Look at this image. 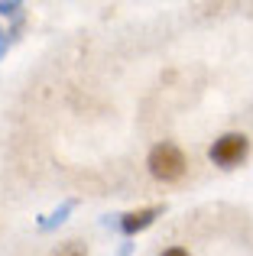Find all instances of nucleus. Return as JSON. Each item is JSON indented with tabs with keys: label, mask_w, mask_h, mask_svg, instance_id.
<instances>
[{
	"label": "nucleus",
	"mask_w": 253,
	"mask_h": 256,
	"mask_svg": "<svg viewBox=\"0 0 253 256\" xmlns=\"http://www.w3.org/2000/svg\"><path fill=\"white\" fill-rule=\"evenodd\" d=\"M6 46H10V36H6V32H4V30H0V58H4V56H6Z\"/></svg>",
	"instance_id": "nucleus-8"
},
{
	"label": "nucleus",
	"mask_w": 253,
	"mask_h": 256,
	"mask_svg": "<svg viewBox=\"0 0 253 256\" xmlns=\"http://www.w3.org/2000/svg\"><path fill=\"white\" fill-rule=\"evenodd\" d=\"M247 152H250V140L244 133H224L208 150V159L214 166H221V169H234V166H240L247 159Z\"/></svg>",
	"instance_id": "nucleus-2"
},
{
	"label": "nucleus",
	"mask_w": 253,
	"mask_h": 256,
	"mask_svg": "<svg viewBox=\"0 0 253 256\" xmlns=\"http://www.w3.org/2000/svg\"><path fill=\"white\" fill-rule=\"evenodd\" d=\"M166 208L162 204H152V208H140V211H130V214H120V218L114 220L117 224V230L124 234V237H136L140 230H146V227L152 224V220L162 214Z\"/></svg>",
	"instance_id": "nucleus-3"
},
{
	"label": "nucleus",
	"mask_w": 253,
	"mask_h": 256,
	"mask_svg": "<svg viewBox=\"0 0 253 256\" xmlns=\"http://www.w3.org/2000/svg\"><path fill=\"white\" fill-rule=\"evenodd\" d=\"M52 256H88V250H84V244H78V240H68V244H62Z\"/></svg>",
	"instance_id": "nucleus-6"
},
{
	"label": "nucleus",
	"mask_w": 253,
	"mask_h": 256,
	"mask_svg": "<svg viewBox=\"0 0 253 256\" xmlns=\"http://www.w3.org/2000/svg\"><path fill=\"white\" fill-rule=\"evenodd\" d=\"M72 211H75V201H72V198H68V201H62V204H58L52 214H46V218H39V220H36L39 230H56L58 224H65V218H68Z\"/></svg>",
	"instance_id": "nucleus-4"
},
{
	"label": "nucleus",
	"mask_w": 253,
	"mask_h": 256,
	"mask_svg": "<svg viewBox=\"0 0 253 256\" xmlns=\"http://www.w3.org/2000/svg\"><path fill=\"white\" fill-rule=\"evenodd\" d=\"M150 175L159 182H178L185 175V152L178 150L176 143H156L150 150Z\"/></svg>",
	"instance_id": "nucleus-1"
},
{
	"label": "nucleus",
	"mask_w": 253,
	"mask_h": 256,
	"mask_svg": "<svg viewBox=\"0 0 253 256\" xmlns=\"http://www.w3.org/2000/svg\"><path fill=\"white\" fill-rule=\"evenodd\" d=\"M0 13L10 16L13 23H16V30L23 26V4H20V0H0Z\"/></svg>",
	"instance_id": "nucleus-5"
},
{
	"label": "nucleus",
	"mask_w": 253,
	"mask_h": 256,
	"mask_svg": "<svg viewBox=\"0 0 253 256\" xmlns=\"http://www.w3.org/2000/svg\"><path fill=\"white\" fill-rule=\"evenodd\" d=\"M159 256H192V253L185 250V246H169V250H162Z\"/></svg>",
	"instance_id": "nucleus-7"
},
{
	"label": "nucleus",
	"mask_w": 253,
	"mask_h": 256,
	"mask_svg": "<svg viewBox=\"0 0 253 256\" xmlns=\"http://www.w3.org/2000/svg\"><path fill=\"white\" fill-rule=\"evenodd\" d=\"M124 256H126V250H124Z\"/></svg>",
	"instance_id": "nucleus-9"
}]
</instances>
